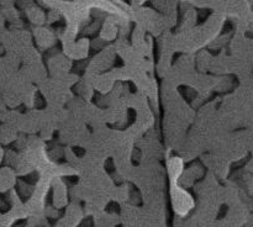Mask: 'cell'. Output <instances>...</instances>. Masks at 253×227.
I'll return each instance as SVG.
<instances>
[]
</instances>
